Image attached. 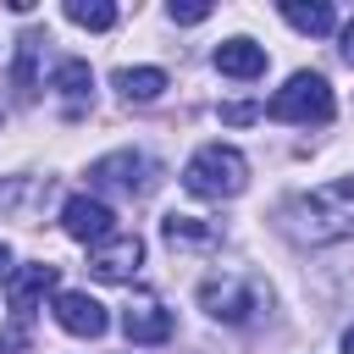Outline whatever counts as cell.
<instances>
[{"label": "cell", "mask_w": 354, "mask_h": 354, "mask_svg": "<svg viewBox=\"0 0 354 354\" xmlns=\"http://www.w3.org/2000/svg\"><path fill=\"white\" fill-rule=\"evenodd\" d=\"M160 238H166L171 249H210V243H216V227L199 221V216H177V210H171V216L160 221Z\"/></svg>", "instance_id": "cell-15"}, {"label": "cell", "mask_w": 354, "mask_h": 354, "mask_svg": "<svg viewBox=\"0 0 354 354\" xmlns=\"http://www.w3.org/2000/svg\"><path fill=\"white\" fill-rule=\"evenodd\" d=\"M138 266H144V238L138 232H111L105 243L88 249V271L100 282H133Z\"/></svg>", "instance_id": "cell-6"}, {"label": "cell", "mask_w": 354, "mask_h": 354, "mask_svg": "<svg viewBox=\"0 0 354 354\" xmlns=\"http://www.w3.org/2000/svg\"><path fill=\"white\" fill-rule=\"evenodd\" d=\"M6 271H11V249L0 243V277H6Z\"/></svg>", "instance_id": "cell-22"}, {"label": "cell", "mask_w": 354, "mask_h": 354, "mask_svg": "<svg viewBox=\"0 0 354 354\" xmlns=\"http://www.w3.org/2000/svg\"><path fill=\"white\" fill-rule=\"evenodd\" d=\"M337 50H343V61L354 66V22H343V44H337Z\"/></svg>", "instance_id": "cell-20"}, {"label": "cell", "mask_w": 354, "mask_h": 354, "mask_svg": "<svg viewBox=\"0 0 354 354\" xmlns=\"http://www.w3.org/2000/svg\"><path fill=\"white\" fill-rule=\"evenodd\" d=\"M50 310H55V326L72 332V337H105V326H111L105 304L94 293H83V288H61Z\"/></svg>", "instance_id": "cell-8"}, {"label": "cell", "mask_w": 354, "mask_h": 354, "mask_svg": "<svg viewBox=\"0 0 354 354\" xmlns=\"http://www.w3.org/2000/svg\"><path fill=\"white\" fill-rule=\"evenodd\" d=\"M122 332H127L133 343H166V337H171V310H166L160 299H133V304L122 310Z\"/></svg>", "instance_id": "cell-9"}, {"label": "cell", "mask_w": 354, "mask_h": 354, "mask_svg": "<svg viewBox=\"0 0 354 354\" xmlns=\"http://www.w3.org/2000/svg\"><path fill=\"white\" fill-rule=\"evenodd\" d=\"M88 183L111 188V194H127V199H144L155 188V160L138 155V149H116V155H100L88 166Z\"/></svg>", "instance_id": "cell-5"}, {"label": "cell", "mask_w": 354, "mask_h": 354, "mask_svg": "<svg viewBox=\"0 0 354 354\" xmlns=\"http://www.w3.org/2000/svg\"><path fill=\"white\" fill-rule=\"evenodd\" d=\"M61 227H66V238H77V243H105L111 232H116V216H111V205L105 199H94V194H72L66 205H61Z\"/></svg>", "instance_id": "cell-7"}, {"label": "cell", "mask_w": 354, "mask_h": 354, "mask_svg": "<svg viewBox=\"0 0 354 354\" xmlns=\"http://www.w3.org/2000/svg\"><path fill=\"white\" fill-rule=\"evenodd\" d=\"M266 111H271L277 122H299V127L326 122V116H332V83H326L321 72H293V77L271 94Z\"/></svg>", "instance_id": "cell-3"}, {"label": "cell", "mask_w": 354, "mask_h": 354, "mask_svg": "<svg viewBox=\"0 0 354 354\" xmlns=\"http://www.w3.org/2000/svg\"><path fill=\"white\" fill-rule=\"evenodd\" d=\"M282 227L299 243H326V238L354 232V177H332V183L310 188L304 199H293L282 210Z\"/></svg>", "instance_id": "cell-1"}, {"label": "cell", "mask_w": 354, "mask_h": 354, "mask_svg": "<svg viewBox=\"0 0 354 354\" xmlns=\"http://www.w3.org/2000/svg\"><path fill=\"white\" fill-rule=\"evenodd\" d=\"M254 116H260V105H221V122H232V127H243Z\"/></svg>", "instance_id": "cell-19"}, {"label": "cell", "mask_w": 354, "mask_h": 354, "mask_svg": "<svg viewBox=\"0 0 354 354\" xmlns=\"http://www.w3.org/2000/svg\"><path fill=\"white\" fill-rule=\"evenodd\" d=\"M343 354H354V326H348V332H343Z\"/></svg>", "instance_id": "cell-23"}, {"label": "cell", "mask_w": 354, "mask_h": 354, "mask_svg": "<svg viewBox=\"0 0 354 354\" xmlns=\"http://www.w3.org/2000/svg\"><path fill=\"white\" fill-rule=\"evenodd\" d=\"M22 343H28V337H22V332H11V337H0V354H17Z\"/></svg>", "instance_id": "cell-21"}, {"label": "cell", "mask_w": 354, "mask_h": 354, "mask_svg": "<svg viewBox=\"0 0 354 354\" xmlns=\"http://www.w3.org/2000/svg\"><path fill=\"white\" fill-rule=\"evenodd\" d=\"M66 22H77L88 33H105V28H116V6L111 0H66Z\"/></svg>", "instance_id": "cell-17"}, {"label": "cell", "mask_w": 354, "mask_h": 354, "mask_svg": "<svg viewBox=\"0 0 354 354\" xmlns=\"http://www.w3.org/2000/svg\"><path fill=\"white\" fill-rule=\"evenodd\" d=\"M50 88L77 111V105L94 94V72H88V61H61V66H55V77H50Z\"/></svg>", "instance_id": "cell-16"}, {"label": "cell", "mask_w": 354, "mask_h": 354, "mask_svg": "<svg viewBox=\"0 0 354 354\" xmlns=\"http://www.w3.org/2000/svg\"><path fill=\"white\" fill-rule=\"evenodd\" d=\"M282 22L288 28H299V33H310V39H321V33H332V6L326 0H282Z\"/></svg>", "instance_id": "cell-13"}, {"label": "cell", "mask_w": 354, "mask_h": 354, "mask_svg": "<svg viewBox=\"0 0 354 354\" xmlns=\"http://www.w3.org/2000/svg\"><path fill=\"white\" fill-rule=\"evenodd\" d=\"M216 72L221 77H238V83H249V77H260L266 72V44H254V39H221L216 44Z\"/></svg>", "instance_id": "cell-10"}, {"label": "cell", "mask_w": 354, "mask_h": 354, "mask_svg": "<svg viewBox=\"0 0 354 354\" xmlns=\"http://www.w3.org/2000/svg\"><path fill=\"white\" fill-rule=\"evenodd\" d=\"M50 288H55V266H17L11 282H6V299H11L17 315H33V304H39Z\"/></svg>", "instance_id": "cell-12"}, {"label": "cell", "mask_w": 354, "mask_h": 354, "mask_svg": "<svg viewBox=\"0 0 354 354\" xmlns=\"http://www.w3.org/2000/svg\"><path fill=\"white\" fill-rule=\"evenodd\" d=\"M166 17H171V22H205V17H210V6H205V0H188V6H177V0H171V6H166Z\"/></svg>", "instance_id": "cell-18"}, {"label": "cell", "mask_w": 354, "mask_h": 354, "mask_svg": "<svg viewBox=\"0 0 354 354\" xmlns=\"http://www.w3.org/2000/svg\"><path fill=\"white\" fill-rule=\"evenodd\" d=\"M116 88H122V100L149 105V100L166 94V72H160V66H122V72H116Z\"/></svg>", "instance_id": "cell-14"}, {"label": "cell", "mask_w": 354, "mask_h": 354, "mask_svg": "<svg viewBox=\"0 0 354 354\" xmlns=\"http://www.w3.org/2000/svg\"><path fill=\"white\" fill-rule=\"evenodd\" d=\"M183 188L194 199H238L249 188V160L232 149V144H205L188 155L183 166Z\"/></svg>", "instance_id": "cell-2"}, {"label": "cell", "mask_w": 354, "mask_h": 354, "mask_svg": "<svg viewBox=\"0 0 354 354\" xmlns=\"http://www.w3.org/2000/svg\"><path fill=\"white\" fill-rule=\"evenodd\" d=\"M199 304H205L216 321H227V326H249V321L271 304V293H266L260 282H249V277H210V282L199 288Z\"/></svg>", "instance_id": "cell-4"}, {"label": "cell", "mask_w": 354, "mask_h": 354, "mask_svg": "<svg viewBox=\"0 0 354 354\" xmlns=\"http://www.w3.org/2000/svg\"><path fill=\"white\" fill-rule=\"evenodd\" d=\"M39 44H44V33H33V28L17 39V66H11V100L17 105L39 100Z\"/></svg>", "instance_id": "cell-11"}]
</instances>
